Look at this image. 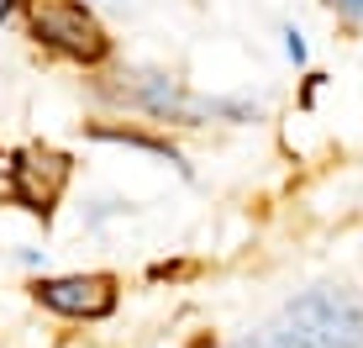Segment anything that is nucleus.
I'll list each match as a JSON object with an SVG mask.
<instances>
[{"instance_id":"obj_2","label":"nucleus","mask_w":363,"mask_h":348,"mask_svg":"<svg viewBox=\"0 0 363 348\" xmlns=\"http://www.w3.org/2000/svg\"><path fill=\"white\" fill-rule=\"evenodd\" d=\"M290 317H300L327 348H358L363 343V312H358L353 295H342V290H306L290 306Z\"/></svg>"},{"instance_id":"obj_11","label":"nucleus","mask_w":363,"mask_h":348,"mask_svg":"<svg viewBox=\"0 0 363 348\" xmlns=\"http://www.w3.org/2000/svg\"><path fill=\"white\" fill-rule=\"evenodd\" d=\"M232 348H264V338H242V343H232Z\"/></svg>"},{"instance_id":"obj_7","label":"nucleus","mask_w":363,"mask_h":348,"mask_svg":"<svg viewBox=\"0 0 363 348\" xmlns=\"http://www.w3.org/2000/svg\"><path fill=\"white\" fill-rule=\"evenodd\" d=\"M95 138L127 143V148H143V153H158V158H169V164H179V153H174L169 143H158V138H143V132H132V127H95Z\"/></svg>"},{"instance_id":"obj_8","label":"nucleus","mask_w":363,"mask_h":348,"mask_svg":"<svg viewBox=\"0 0 363 348\" xmlns=\"http://www.w3.org/2000/svg\"><path fill=\"white\" fill-rule=\"evenodd\" d=\"M284 48H290V58H295V64L306 58V43H300V32H284Z\"/></svg>"},{"instance_id":"obj_10","label":"nucleus","mask_w":363,"mask_h":348,"mask_svg":"<svg viewBox=\"0 0 363 348\" xmlns=\"http://www.w3.org/2000/svg\"><path fill=\"white\" fill-rule=\"evenodd\" d=\"M16 6H21V0H0V21H6L11 11H16Z\"/></svg>"},{"instance_id":"obj_3","label":"nucleus","mask_w":363,"mask_h":348,"mask_svg":"<svg viewBox=\"0 0 363 348\" xmlns=\"http://www.w3.org/2000/svg\"><path fill=\"white\" fill-rule=\"evenodd\" d=\"M37 301L58 317H111L116 312V285L106 275H64V280H43Z\"/></svg>"},{"instance_id":"obj_9","label":"nucleus","mask_w":363,"mask_h":348,"mask_svg":"<svg viewBox=\"0 0 363 348\" xmlns=\"http://www.w3.org/2000/svg\"><path fill=\"white\" fill-rule=\"evenodd\" d=\"M337 11H347V16H363V0H332Z\"/></svg>"},{"instance_id":"obj_6","label":"nucleus","mask_w":363,"mask_h":348,"mask_svg":"<svg viewBox=\"0 0 363 348\" xmlns=\"http://www.w3.org/2000/svg\"><path fill=\"white\" fill-rule=\"evenodd\" d=\"M264 348H327V343H321V338H316V332H311L300 317L284 312V317L264 332Z\"/></svg>"},{"instance_id":"obj_4","label":"nucleus","mask_w":363,"mask_h":348,"mask_svg":"<svg viewBox=\"0 0 363 348\" xmlns=\"http://www.w3.org/2000/svg\"><path fill=\"white\" fill-rule=\"evenodd\" d=\"M64 185H69V158L53 153V148H27V153L11 164V190L32 211H48L64 195Z\"/></svg>"},{"instance_id":"obj_1","label":"nucleus","mask_w":363,"mask_h":348,"mask_svg":"<svg viewBox=\"0 0 363 348\" xmlns=\"http://www.w3.org/2000/svg\"><path fill=\"white\" fill-rule=\"evenodd\" d=\"M32 32L43 37L48 48H58V53H69V58H84V64L106 58V32H100V21L84 6H74V0H37L32 6Z\"/></svg>"},{"instance_id":"obj_5","label":"nucleus","mask_w":363,"mask_h":348,"mask_svg":"<svg viewBox=\"0 0 363 348\" xmlns=\"http://www.w3.org/2000/svg\"><path fill=\"white\" fill-rule=\"evenodd\" d=\"M132 106H143L147 116H164V121H200L206 116V101L200 95H190L179 80H169V74H132L127 90Z\"/></svg>"}]
</instances>
